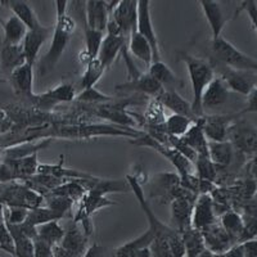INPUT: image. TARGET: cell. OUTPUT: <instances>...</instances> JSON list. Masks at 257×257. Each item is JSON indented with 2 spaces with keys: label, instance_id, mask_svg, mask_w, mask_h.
<instances>
[{
  "label": "cell",
  "instance_id": "obj_59",
  "mask_svg": "<svg viewBox=\"0 0 257 257\" xmlns=\"http://www.w3.org/2000/svg\"><path fill=\"white\" fill-rule=\"evenodd\" d=\"M54 257H76L75 254L70 253L64 248H62L61 245H54Z\"/></svg>",
  "mask_w": 257,
  "mask_h": 257
},
{
  "label": "cell",
  "instance_id": "obj_40",
  "mask_svg": "<svg viewBox=\"0 0 257 257\" xmlns=\"http://www.w3.org/2000/svg\"><path fill=\"white\" fill-rule=\"evenodd\" d=\"M61 219H63V216H61L59 213L54 212L53 210L48 208L47 206H41V207L34 208V210L29 211V215H27L26 222L31 224L32 226H40L43 224H47L50 221H59Z\"/></svg>",
  "mask_w": 257,
  "mask_h": 257
},
{
  "label": "cell",
  "instance_id": "obj_15",
  "mask_svg": "<svg viewBox=\"0 0 257 257\" xmlns=\"http://www.w3.org/2000/svg\"><path fill=\"white\" fill-rule=\"evenodd\" d=\"M215 212H213V202L210 194L202 193L201 196L197 197L194 202L192 215V226L197 230L207 228L210 225L215 224Z\"/></svg>",
  "mask_w": 257,
  "mask_h": 257
},
{
  "label": "cell",
  "instance_id": "obj_28",
  "mask_svg": "<svg viewBox=\"0 0 257 257\" xmlns=\"http://www.w3.org/2000/svg\"><path fill=\"white\" fill-rule=\"evenodd\" d=\"M245 72L247 71H238L225 67V70L222 71L221 79L224 80L225 84L228 85V88L233 91H237L243 95H248L252 89H254V86L251 80L247 77Z\"/></svg>",
  "mask_w": 257,
  "mask_h": 257
},
{
  "label": "cell",
  "instance_id": "obj_13",
  "mask_svg": "<svg viewBox=\"0 0 257 257\" xmlns=\"http://www.w3.org/2000/svg\"><path fill=\"white\" fill-rule=\"evenodd\" d=\"M194 202L192 201L189 196L181 194L176 197L171 202V221H173V228L176 229L179 233L184 231L185 229L192 226V215Z\"/></svg>",
  "mask_w": 257,
  "mask_h": 257
},
{
  "label": "cell",
  "instance_id": "obj_22",
  "mask_svg": "<svg viewBox=\"0 0 257 257\" xmlns=\"http://www.w3.org/2000/svg\"><path fill=\"white\" fill-rule=\"evenodd\" d=\"M50 143H52V138L43 139V141L38 142V143H34V142H24V143L17 144V146L8 147V148L2 149L0 161H15L25 157H30L32 155H38L40 149L47 148Z\"/></svg>",
  "mask_w": 257,
  "mask_h": 257
},
{
  "label": "cell",
  "instance_id": "obj_52",
  "mask_svg": "<svg viewBox=\"0 0 257 257\" xmlns=\"http://www.w3.org/2000/svg\"><path fill=\"white\" fill-rule=\"evenodd\" d=\"M245 113H257V88L252 89L251 93L247 95V105L239 112V117Z\"/></svg>",
  "mask_w": 257,
  "mask_h": 257
},
{
  "label": "cell",
  "instance_id": "obj_12",
  "mask_svg": "<svg viewBox=\"0 0 257 257\" xmlns=\"http://www.w3.org/2000/svg\"><path fill=\"white\" fill-rule=\"evenodd\" d=\"M201 233L205 240L206 249L212 254H221L234 247V243L220 222L216 221L207 228L202 229Z\"/></svg>",
  "mask_w": 257,
  "mask_h": 257
},
{
  "label": "cell",
  "instance_id": "obj_56",
  "mask_svg": "<svg viewBox=\"0 0 257 257\" xmlns=\"http://www.w3.org/2000/svg\"><path fill=\"white\" fill-rule=\"evenodd\" d=\"M12 127V120L9 118L6 111H0V134L8 132Z\"/></svg>",
  "mask_w": 257,
  "mask_h": 257
},
{
  "label": "cell",
  "instance_id": "obj_1",
  "mask_svg": "<svg viewBox=\"0 0 257 257\" xmlns=\"http://www.w3.org/2000/svg\"><path fill=\"white\" fill-rule=\"evenodd\" d=\"M126 181H127L128 187H130L132 192L134 193V196L137 197L138 202H139V205H141L142 210H143L144 215H146L147 221H148L149 225V230L153 231L156 237L165 238L167 240L174 257H185V247L181 233H179L173 226L164 224L156 216L151 206H149V202L147 201V197L144 194L143 189H142L141 183H139V180L135 176H127Z\"/></svg>",
  "mask_w": 257,
  "mask_h": 257
},
{
  "label": "cell",
  "instance_id": "obj_36",
  "mask_svg": "<svg viewBox=\"0 0 257 257\" xmlns=\"http://www.w3.org/2000/svg\"><path fill=\"white\" fill-rule=\"evenodd\" d=\"M220 224L224 228V230L228 233L234 245H237L239 243L243 231V217L235 211H226L221 216Z\"/></svg>",
  "mask_w": 257,
  "mask_h": 257
},
{
  "label": "cell",
  "instance_id": "obj_64",
  "mask_svg": "<svg viewBox=\"0 0 257 257\" xmlns=\"http://www.w3.org/2000/svg\"><path fill=\"white\" fill-rule=\"evenodd\" d=\"M0 153H2V148H0Z\"/></svg>",
  "mask_w": 257,
  "mask_h": 257
},
{
  "label": "cell",
  "instance_id": "obj_51",
  "mask_svg": "<svg viewBox=\"0 0 257 257\" xmlns=\"http://www.w3.org/2000/svg\"><path fill=\"white\" fill-rule=\"evenodd\" d=\"M34 249H35V257H54V247L44 240L39 239L38 237L34 239Z\"/></svg>",
  "mask_w": 257,
  "mask_h": 257
},
{
  "label": "cell",
  "instance_id": "obj_37",
  "mask_svg": "<svg viewBox=\"0 0 257 257\" xmlns=\"http://www.w3.org/2000/svg\"><path fill=\"white\" fill-rule=\"evenodd\" d=\"M196 120L189 118V117L180 116V114H170L165 120L164 123V130L162 132L166 133L170 137L175 138H183L187 132L190 128V126L193 125Z\"/></svg>",
  "mask_w": 257,
  "mask_h": 257
},
{
  "label": "cell",
  "instance_id": "obj_39",
  "mask_svg": "<svg viewBox=\"0 0 257 257\" xmlns=\"http://www.w3.org/2000/svg\"><path fill=\"white\" fill-rule=\"evenodd\" d=\"M105 72V68L103 67L102 63L98 58L90 59L86 62V68H85L84 73L81 76V89H90L95 86V84L100 80L103 76V73Z\"/></svg>",
  "mask_w": 257,
  "mask_h": 257
},
{
  "label": "cell",
  "instance_id": "obj_38",
  "mask_svg": "<svg viewBox=\"0 0 257 257\" xmlns=\"http://www.w3.org/2000/svg\"><path fill=\"white\" fill-rule=\"evenodd\" d=\"M38 231V238L44 242L49 243L50 245H59L63 239L66 230L59 224V221H50L47 224H43L36 228Z\"/></svg>",
  "mask_w": 257,
  "mask_h": 257
},
{
  "label": "cell",
  "instance_id": "obj_49",
  "mask_svg": "<svg viewBox=\"0 0 257 257\" xmlns=\"http://www.w3.org/2000/svg\"><path fill=\"white\" fill-rule=\"evenodd\" d=\"M149 249L152 252L153 257H174L169 243L165 238L155 237L153 242L149 245Z\"/></svg>",
  "mask_w": 257,
  "mask_h": 257
},
{
  "label": "cell",
  "instance_id": "obj_14",
  "mask_svg": "<svg viewBox=\"0 0 257 257\" xmlns=\"http://www.w3.org/2000/svg\"><path fill=\"white\" fill-rule=\"evenodd\" d=\"M86 21H85V26H88L89 29L95 30L104 34L107 31V25L111 18L112 13L109 12L107 2H102V0H89L86 2Z\"/></svg>",
  "mask_w": 257,
  "mask_h": 257
},
{
  "label": "cell",
  "instance_id": "obj_6",
  "mask_svg": "<svg viewBox=\"0 0 257 257\" xmlns=\"http://www.w3.org/2000/svg\"><path fill=\"white\" fill-rule=\"evenodd\" d=\"M228 141L248 155H257V127L247 121H235L229 128Z\"/></svg>",
  "mask_w": 257,
  "mask_h": 257
},
{
  "label": "cell",
  "instance_id": "obj_33",
  "mask_svg": "<svg viewBox=\"0 0 257 257\" xmlns=\"http://www.w3.org/2000/svg\"><path fill=\"white\" fill-rule=\"evenodd\" d=\"M181 237L184 242L185 256L187 257H201L207 251L201 230H197L190 226L184 231H181Z\"/></svg>",
  "mask_w": 257,
  "mask_h": 257
},
{
  "label": "cell",
  "instance_id": "obj_2",
  "mask_svg": "<svg viewBox=\"0 0 257 257\" xmlns=\"http://www.w3.org/2000/svg\"><path fill=\"white\" fill-rule=\"evenodd\" d=\"M179 59L184 62L187 66L188 75H189L190 82H192L193 100H192V112L196 118L203 117V107H202V96L205 93L210 82L215 79V71L212 64L208 63L205 59L194 57L189 53L179 52Z\"/></svg>",
  "mask_w": 257,
  "mask_h": 257
},
{
  "label": "cell",
  "instance_id": "obj_24",
  "mask_svg": "<svg viewBox=\"0 0 257 257\" xmlns=\"http://www.w3.org/2000/svg\"><path fill=\"white\" fill-rule=\"evenodd\" d=\"M193 152H196L199 157H208V139L206 138L203 127H202V117L193 122L187 134L181 138Z\"/></svg>",
  "mask_w": 257,
  "mask_h": 257
},
{
  "label": "cell",
  "instance_id": "obj_41",
  "mask_svg": "<svg viewBox=\"0 0 257 257\" xmlns=\"http://www.w3.org/2000/svg\"><path fill=\"white\" fill-rule=\"evenodd\" d=\"M104 34L95 30L89 29L88 26H85V53H86V62L94 59L98 57L99 53L100 45L104 39Z\"/></svg>",
  "mask_w": 257,
  "mask_h": 257
},
{
  "label": "cell",
  "instance_id": "obj_55",
  "mask_svg": "<svg viewBox=\"0 0 257 257\" xmlns=\"http://www.w3.org/2000/svg\"><path fill=\"white\" fill-rule=\"evenodd\" d=\"M243 257H257V239L247 240L240 244Z\"/></svg>",
  "mask_w": 257,
  "mask_h": 257
},
{
  "label": "cell",
  "instance_id": "obj_47",
  "mask_svg": "<svg viewBox=\"0 0 257 257\" xmlns=\"http://www.w3.org/2000/svg\"><path fill=\"white\" fill-rule=\"evenodd\" d=\"M29 211L30 210L25 207H8L7 206L6 213H4V220H6L7 224H22V222L26 221Z\"/></svg>",
  "mask_w": 257,
  "mask_h": 257
},
{
  "label": "cell",
  "instance_id": "obj_10",
  "mask_svg": "<svg viewBox=\"0 0 257 257\" xmlns=\"http://www.w3.org/2000/svg\"><path fill=\"white\" fill-rule=\"evenodd\" d=\"M53 30L54 27L50 26H39L36 29L27 30V34L22 41V48H24L25 57H26V63L35 64L36 57L39 56L43 45L47 43L49 39H52Z\"/></svg>",
  "mask_w": 257,
  "mask_h": 257
},
{
  "label": "cell",
  "instance_id": "obj_16",
  "mask_svg": "<svg viewBox=\"0 0 257 257\" xmlns=\"http://www.w3.org/2000/svg\"><path fill=\"white\" fill-rule=\"evenodd\" d=\"M117 93H135V94H147V95L157 96L164 88L153 79L148 72L143 73L138 79L128 80V81L117 84L116 86Z\"/></svg>",
  "mask_w": 257,
  "mask_h": 257
},
{
  "label": "cell",
  "instance_id": "obj_3",
  "mask_svg": "<svg viewBox=\"0 0 257 257\" xmlns=\"http://www.w3.org/2000/svg\"><path fill=\"white\" fill-rule=\"evenodd\" d=\"M75 27H76L75 21L68 15L62 18H57L56 26H54L52 39H50L49 49H48L47 54L41 58L40 66H39L40 75H45L56 67V64L58 63L70 44Z\"/></svg>",
  "mask_w": 257,
  "mask_h": 257
},
{
  "label": "cell",
  "instance_id": "obj_23",
  "mask_svg": "<svg viewBox=\"0 0 257 257\" xmlns=\"http://www.w3.org/2000/svg\"><path fill=\"white\" fill-rule=\"evenodd\" d=\"M112 205H114L113 202L107 199L105 196H103L100 193L89 190V192L85 194L84 198H82L81 203H80L79 211H77L76 217H75V222H81L82 220L90 219L91 215H93L95 211L100 210V208L103 207H108V206Z\"/></svg>",
  "mask_w": 257,
  "mask_h": 257
},
{
  "label": "cell",
  "instance_id": "obj_31",
  "mask_svg": "<svg viewBox=\"0 0 257 257\" xmlns=\"http://www.w3.org/2000/svg\"><path fill=\"white\" fill-rule=\"evenodd\" d=\"M12 169L13 174L16 176V180H27L38 174L39 161L38 155H32L30 157L21 158L15 161H4Z\"/></svg>",
  "mask_w": 257,
  "mask_h": 257
},
{
  "label": "cell",
  "instance_id": "obj_43",
  "mask_svg": "<svg viewBox=\"0 0 257 257\" xmlns=\"http://www.w3.org/2000/svg\"><path fill=\"white\" fill-rule=\"evenodd\" d=\"M76 99L79 102L89 103V104H105V103L111 102L113 98L111 95H107V94L102 93L98 89L90 88L80 91L76 95Z\"/></svg>",
  "mask_w": 257,
  "mask_h": 257
},
{
  "label": "cell",
  "instance_id": "obj_46",
  "mask_svg": "<svg viewBox=\"0 0 257 257\" xmlns=\"http://www.w3.org/2000/svg\"><path fill=\"white\" fill-rule=\"evenodd\" d=\"M15 257H35L34 239L26 237L15 239Z\"/></svg>",
  "mask_w": 257,
  "mask_h": 257
},
{
  "label": "cell",
  "instance_id": "obj_17",
  "mask_svg": "<svg viewBox=\"0 0 257 257\" xmlns=\"http://www.w3.org/2000/svg\"><path fill=\"white\" fill-rule=\"evenodd\" d=\"M125 47H127V40L123 36L108 35V34L104 36L96 58L99 59L105 71L111 68V66L114 63L118 54H121Z\"/></svg>",
  "mask_w": 257,
  "mask_h": 257
},
{
  "label": "cell",
  "instance_id": "obj_61",
  "mask_svg": "<svg viewBox=\"0 0 257 257\" xmlns=\"http://www.w3.org/2000/svg\"><path fill=\"white\" fill-rule=\"evenodd\" d=\"M6 208H7V206L3 205V203L0 202V217H4V213H6Z\"/></svg>",
  "mask_w": 257,
  "mask_h": 257
},
{
  "label": "cell",
  "instance_id": "obj_5",
  "mask_svg": "<svg viewBox=\"0 0 257 257\" xmlns=\"http://www.w3.org/2000/svg\"><path fill=\"white\" fill-rule=\"evenodd\" d=\"M132 143L135 144V146L148 147V148L155 149L156 152H158L160 155L164 156L167 161H170V162L174 165V167H175L179 171V174H180V178H185V176L190 175L192 162H190L184 155H181L178 149L156 141L155 138H152L149 134L141 135V137L137 138L135 141H132Z\"/></svg>",
  "mask_w": 257,
  "mask_h": 257
},
{
  "label": "cell",
  "instance_id": "obj_34",
  "mask_svg": "<svg viewBox=\"0 0 257 257\" xmlns=\"http://www.w3.org/2000/svg\"><path fill=\"white\" fill-rule=\"evenodd\" d=\"M3 24L4 30V36L3 40L4 43L12 45H21L24 41L25 36L27 34V27L21 20H18L16 16H11L6 22Z\"/></svg>",
  "mask_w": 257,
  "mask_h": 257
},
{
  "label": "cell",
  "instance_id": "obj_54",
  "mask_svg": "<svg viewBox=\"0 0 257 257\" xmlns=\"http://www.w3.org/2000/svg\"><path fill=\"white\" fill-rule=\"evenodd\" d=\"M242 8L244 9L245 12H247V15H248L249 20H251L252 25H253L254 31H256V34H257V4H256V2H252V0H249V2H244L242 6Z\"/></svg>",
  "mask_w": 257,
  "mask_h": 257
},
{
  "label": "cell",
  "instance_id": "obj_26",
  "mask_svg": "<svg viewBox=\"0 0 257 257\" xmlns=\"http://www.w3.org/2000/svg\"><path fill=\"white\" fill-rule=\"evenodd\" d=\"M199 6H201L203 15H205L206 20L208 22L211 34H212V40L220 38L226 20H225L224 15H222V11L220 8L219 3L213 2V0H202V2H199Z\"/></svg>",
  "mask_w": 257,
  "mask_h": 257
},
{
  "label": "cell",
  "instance_id": "obj_58",
  "mask_svg": "<svg viewBox=\"0 0 257 257\" xmlns=\"http://www.w3.org/2000/svg\"><path fill=\"white\" fill-rule=\"evenodd\" d=\"M245 216L257 217V194L249 201V203L245 206Z\"/></svg>",
  "mask_w": 257,
  "mask_h": 257
},
{
  "label": "cell",
  "instance_id": "obj_4",
  "mask_svg": "<svg viewBox=\"0 0 257 257\" xmlns=\"http://www.w3.org/2000/svg\"><path fill=\"white\" fill-rule=\"evenodd\" d=\"M211 54L224 67L257 72V61L234 47L222 36L211 41Z\"/></svg>",
  "mask_w": 257,
  "mask_h": 257
},
{
  "label": "cell",
  "instance_id": "obj_19",
  "mask_svg": "<svg viewBox=\"0 0 257 257\" xmlns=\"http://www.w3.org/2000/svg\"><path fill=\"white\" fill-rule=\"evenodd\" d=\"M156 99L161 105H164L165 108H169L174 114H180V116L189 117L193 120H198L193 114L192 104L187 99H184L178 93V90H166V89H164L156 96Z\"/></svg>",
  "mask_w": 257,
  "mask_h": 257
},
{
  "label": "cell",
  "instance_id": "obj_21",
  "mask_svg": "<svg viewBox=\"0 0 257 257\" xmlns=\"http://www.w3.org/2000/svg\"><path fill=\"white\" fill-rule=\"evenodd\" d=\"M230 89L225 84L221 77H216L210 82L202 96V107L206 108H216L224 104L229 98Z\"/></svg>",
  "mask_w": 257,
  "mask_h": 257
},
{
  "label": "cell",
  "instance_id": "obj_18",
  "mask_svg": "<svg viewBox=\"0 0 257 257\" xmlns=\"http://www.w3.org/2000/svg\"><path fill=\"white\" fill-rule=\"evenodd\" d=\"M9 81L12 84L16 93L32 99L34 94V66L29 63L22 64L21 67L9 75Z\"/></svg>",
  "mask_w": 257,
  "mask_h": 257
},
{
  "label": "cell",
  "instance_id": "obj_53",
  "mask_svg": "<svg viewBox=\"0 0 257 257\" xmlns=\"http://www.w3.org/2000/svg\"><path fill=\"white\" fill-rule=\"evenodd\" d=\"M16 180L12 169L4 161H0V184H7L9 181Z\"/></svg>",
  "mask_w": 257,
  "mask_h": 257
},
{
  "label": "cell",
  "instance_id": "obj_11",
  "mask_svg": "<svg viewBox=\"0 0 257 257\" xmlns=\"http://www.w3.org/2000/svg\"><path fill=\"white\" fill-rule=\"evenodd\" d=\"M76 99V91L72 84L64 82L56 88L50 89L43 94H35L32 102L41 109H50L59 103H70Z\"/></svg>",
  "mask_w": 257,
  "mask_h": 257
},
{
  "label": "cell",
  "instance_id": "obj_20",
  "mask_svg": "<svg viewBox=\"0 0 257 257\" xmlns=\"http://www.w3.org/2000/svg\"><path fill=\"white\" fill-rule=\"evenodd\" d=\"M26 63L24 48L21 45H12L2 41L0 43V68L7 75Z\"/></svg>",
  "mask_w": 257,
  "mask_h": 257
},
{
  "label": "cell",
  "instance_id": "obj_42",
  "mask_svg": "<svg viewBox=\"0 0 257 257\" xmlns=\"http://www.w3.org/2000/svg\"><path fill=\"white\" fill-rule=\"evenodd\" d=\"M45 202H47L48 208L53 210L54 212L59 213L63 217L67 216V212L72 211V206L75 203V202L66 198V197L56 196V194H52V193H49V196L47 197V201Z\"/></svg>",
  "mask_w": 257,
  "mask_h": 257
},
{
  "label": "cell",
  "instance_id": "obj_44",
  "mask_svg": "<svg viewBox=\"0 0 257 257\" xmlns=\"http://www.w3.org/2000/svg\"><path fill=\"white\" fill-rule=\"evenodd\" d=\"M194 166L197 169L198 179L202 181H212L216 178V167L212 164L210 157H199L194 162Z\"/></svg>",
  "mask_w": 257,
  "mask_h": 257
},
{
  "label": "cell",
  "instance_id": "obj_48",
  "mask_svg": "<svg viewBox=\"0 0 257 257\" xmlns=\"http://www.w3.org/2000/svg\"><path fill=\"white\" fill-rule=\"evenodd\" d=\"M257 235V217L244 216L243 217V231L238 244L247 242V240L254 239Z\"/></svg>",
  "mask_w": 257,
  "mask_h": 257
},
{
  "label": "cell",
  "instance_id": "obj_25",
  "mask_svg": "<svg viewBox=\"0 0 257 257\" xmlns=\"http://www.w3.org/2000/svg\"><path fill=\"white\" fill-rule=\"evenodd\" d=\"M148 73L166 90H178L183 86V80L176 76L174 71L165 62H153L149 66Z\"/></svg>",
  "mask_w": 257,
  "mask_h": 257
},
{
  "label": "cell",
  "instance_id": "obj_45",
  "mask_svg": "<svg viewBox=\"0 0 257 257\" xmlns=\"http://www.w3.org/2000/svg\"><path fill=\"white\" fill-rule=\"evenodd\" d=\"M99 116L104 117V118H109L113 120L114 122H118L121 125H134V121L128 114L125 112L118 109L117 107H108V108H102L99 112Z\"/></svg>",
  "mask_w": 257,
  "mask_h": 257
},
{
  "label": "cell",
  "instance_id": "obj_27",
  "mask_svg": "<svg viewBox=\"0 0 257 257\" xmlns=\"http://www.w3.org/2000/svg\"><path fill=\"white\" fill-rule=\"evenodd\" d=\"M59 245L76 257H84L88 249V235L82 231V229L72 226L66 231Z\"/></svg>",
  "mask_w": 257,
  "mask_h": 257
},
{
  "label": "cell",
  "instance_id": "obj_63",
  "mask_svg": "<svg viewBox=\"0 0 257 257\" xmlns=\"http://www.w3.org/2000/svg\"><path fill=\"white\" fill-rule=\"evenodd\" d=\"M2 40H3V38H2V35H0V43H2Z\"/></svg>",
  "mask_w": 257,
  "mask_h": 257
},
{
  "label": "cell",
  "instance_id": "obj_60",
  "mask_svg": "<svg viewBox=\"0 0 257 257\" xmlns=\"http://www.w3.org/2000/svg\"><path fill=\"white\" fill-rule=\"evenodd\" d=\"M137 257H153V256L151 249H149V247H147V248L142 249V251L137 254Z\"/></svg>",
  "mask_w": 257,
  "mask_h": 257
},
{
  "label": "cell",
  "instance_id": "obj_30",
  "mask_svg": "<svg viewBox=\"0 0 257 257\" xmlns=\"http://www.w3.org/2000/svg\"><path fill=\"white\" fill-rule=\"evenodd\" d=\"M2 4H7L9 9L12 11L13 16H16L18 20L22 21L25 26L27 27V30L36 29V27L41 26L40 21H39L38 16H36V12L26 2H22V0H8V2H2Z\"/></svg>",
  "mask_w": 257,
  "mask_h": 257
},
{
  "label": "cell",
  "instance_id": "obj_62",
  "mask_svg": "<svg viewBox=\"0 0 257 257\" xmlns=\"http://www.w3.org/2000/svg\"><path fill=\"white\" fill-rule=\"evenodd\" d=\"M201 257H213V254H212V253H211V252L206 251V252H205V253L202 254V256H201Z\"/></svg>",
  "mask_w": 257,
  "mask_h": 257
},
{
  "label": "cell",
  "instance_id": "obj_50",
  "mask_svg": "<svg viewBox=\"0 0 257 257\" xmlns=\"http://www.w3.org/2000/svg\"><path fill=\"white\" fill-rule=\"evenodd\" d=\"M84 257H114V249L102 244H91L88 247Z\"/></svg>",
  "mask_w": 257,
  "mask_h": 257
},
{
  "label": "cell",
  "instance_id": "obj_8",
  "mask_svg": "<svg viewBox=\"0 0 257 257\" xmlns=\"http://www.w3.org/2000/svg\"><path fill=\"white\" fill-rule=\"evenodd\" d=\"M239 118V114H212L202 117V127L210 142L228 141L229 128Z\"/></svg>",
  "mask_w": 257,
  "mask_h": 257
},
{
  "label": "cell",
  "instance_id": "obj_29",
  "mask_svg": "<svg viewBox=\"0 0 257 257\" xmlns=\"http://www.w3.org/2000/svg\"><path fill=\"white\" fill-rule=\"evenodd\" d=\"M127 49L128 53H130L133 57H135V58L139 59V61L144 62V63L148 66V68L149 66L153 63L152 48H151L148 41H147L137 30H134V31L132 32L130 38H128Z\"/></svg>",
  "mask_w": 257,
  "mask_h": 257
},
{
  "label": "cell",
  "instance_id": "obj_9",
  "mask_svg": "<svg viewBox=\"0 0 257 257\" xmlns=\"http://www.w3.org/2000/svg\"><path fill=\"white\" fill-rule=\"evenodd\" d=\"M111 18L114 21L121 31V35L128 41L132 32L137 30L138 22V2L137 0H122L118 2L112 12Z\"/></svg>",
  "mask_w": 257,
  "mask_h": 257
},
{
  "label": "cell",
  "instance_id": "obj_7",
  "mask_svg": "<svg viewBox=\"0 0 257 257\" xmlns=\"http://www.w3.org/2000/svg\"><path fill=\"white\" fill-rule=\"evenodd\" d=\"M137 31L149 43L153 52V62L161 61L160 44L156 30L153 27L152 17H151V3L148 0L138 2V22Z\"/></svg>",
  "mask_w": 257,
  "mask_h": 257
},
{
  "label": "cell",
  "instance_id": "obj_57",
  "mask_svg": "<svg viewBox=\"0 0 257 257\" xmlns=\"http://www.w3.org/2000/svg\"><path fill=\"white\" fill-rule=\"evenodd\" d=\"M54 4H56L57 18H62L64 17V16H67V8H68L67 0H57V2H54Z\"/></svg>",
  "mask_w": 257,
  "mask_h": 257
},
{
  "label": "cell",
  "instance_id": "obj_35",
  "mask_svg": "<svg viewBox=\"0 0 257 257\" xmlns=\"http://www.w3.org/2000/svg\"><path fill=\"white\" fill-rule=\"evenodd\" d=\"M208 157L213 165L228 166L233 158V144L229 141L210 142L208 141Z\"/></svg>",
  "mask_w": 257,
  "mask_h": 257
},
{
  "label": "cell",
  "instance_id": "obj_32",
  "mask_svg": "<svg viewBox=\"0 0 257 257\" xmlns=\"http://www.w3.org/2000/svg\"><path fill=\"white\" fill-rule=\"evenodd\" d=\"M156 235L153 234V231L148 229L146 233L142 234L141 237L135 238V239L130 240V242L125 243V244L120 245L118 248L114 249V257H137V254L142 249L151 245Z\"/></svg>",
  "mask_w": 257,
  "mask_h": 257
}]
</instances>
